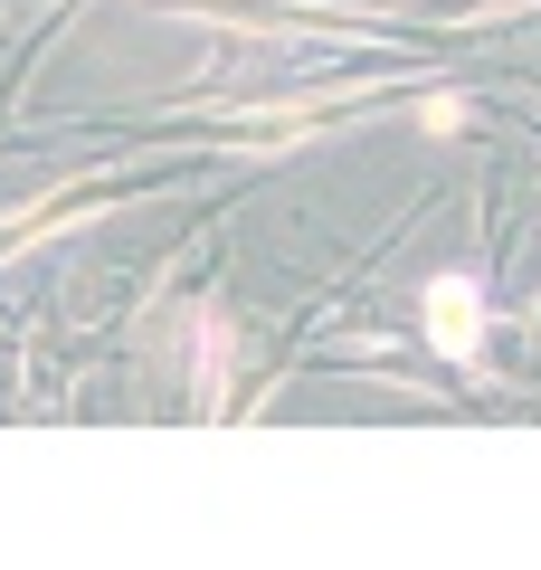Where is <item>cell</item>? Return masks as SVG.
<instances>
[{
  "label": "cell",
  "instance_id": "1",
  "mask_svg": "<svg viewBox=\"0 0 541 570\" xmlns=\"http://www.w3.org/2000/svg\"><path fill=\"white\" fill-rule=\"evenodd\" d=\"M427 343H437V352H456V362L484 343V305H475V285H456V276H437V285H427Z\"/></svg>",
  "mask_w": 541,
  "mask_h": 570
}]
</instances>
